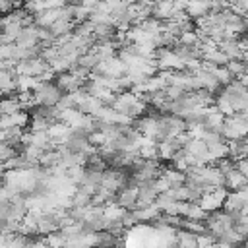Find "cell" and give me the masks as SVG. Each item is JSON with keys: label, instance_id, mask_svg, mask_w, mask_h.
Returning <instances> with one entry per match:
<instances>
[{"label": "cell", "instance_id": "6da1fadb", "mask_svg": "<svg viewBox=\"0 0 248 248\" xmlns=\"http://www.w3.org/2000/svg\"><path fill=\"white\" fill-rule=\"evenodd\" d=\"M62 91L60 87L50 81V79H45V81H39L37 87L33 89V99H35V107H56L62 99Z\"/></svg>", "mask_w": 248, "mask_h": 248}, {"label": "cell", "instance_id": "7a4b0ae2", "mask_svg": "<svg viewBox=\"0 0 248 248\" xmlns=\"http://www.w3.org/2000/svg\"><path fill=\"white\" fill-rule=\"evenodd\" d=\"M211 12V4L207 0H190L188 2V8H186V14L190 19H200V17H205L207 14Z\"/></svg>", "mask_w": 248, "mask_h": 248}, {"label": "cell", "instance_id": "3957f363", "mask_svg": "<svg viewBox=\"0 0 248 248\" xmlns=\"http://www.w3.org/2000/svg\"><path fill=\"white\" fill-rule=\"evenodd\" d=\"M79 4H81V6H85V8H89V10H93V8L99 4V0H81Z\"/></svg>", "mask_w": 248, "mask_h": 248}, {"label": "cell", "instance_id": "277c9868", "mask_svg": "<svg viewBox=\"0 0 248 248\" xmlns=\"http://www.w3.org/2000/svg\"><path fill=\"white\" fill-rule=\"evenodd\" d=\"M81 0H66V4H70V6H78Z\"/></svg>", "mask_w": 248, "mask_h": 248}]
</instances>
